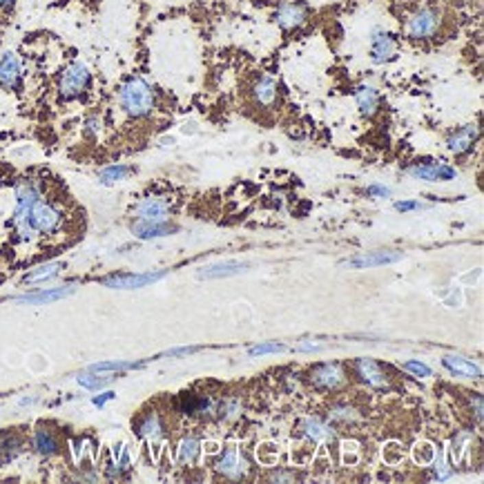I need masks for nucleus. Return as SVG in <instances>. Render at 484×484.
<instances>
[{"label":"nucleus","mask_w":484,"mask_h":484,"mask_svg":"<svg viewBox=\"0 0 484 484\" xmlns=\"http://www.w3.org/2000/svg\"><path fill=\"white\" fill-rule=\"evenodd\" d=\"M366 192H369V194H375V196H391V187H384V185H371Z\"/></svg>","instance_id":"nucleus-37"},{"label":"nucleus","mask_w":484,"mask_h":484,"mask_svg":"<svg viewBox=\"0 0 484 484\" xmlns=\"http://www.w3.org/2000/svg\"><path fill=\"white\" fill-rule=\"evenodd\" d=\"M119 105L132 119H143L154 110V92H152L148 80L139 76L130 78L119 92Z\"/></svg>","instance_id":"nucleus-2"},{"label":"nucleus","mask_w":484,"mask_h":484,"mask_svg":"<svg viewBox=\"0 0 484 484\" xmlns=\"http://www.w3.org/2000/svg\"><path fill=\"white\" fill-rule=\"evenodd\" d=\"M114 378H110V375H96V373H83V375H78V384L80 387H85V389H101L105 387V384H110Z\"/></svg>","instance_id":"nucleus-28"},{"label":"nucleus","mask_w":484,"mask_h":484,"mask_svg":"<svg viewBox=\"0 0 484 484\" xmlns=\"http://www.w3.org/2000/svg\"><path fill=\"white\" fill-rule=\"evenodd\" d=\"M168 273L159 270V273H146V275H114L103 279V286L107 288H116V290H132V288H143V286H150L159 279H163Z\"/></svg>","instance_id":"nucleus-5"},{"label":"nucleus","mask_w":484,"mask_h":484,"mask_svg":"<svg viewBox=\"0 0 484 484\" xmlns=\"http://www.w3.org/2000/svg\"><path fill=\"white\" fill-rule=\"evenodd\" d=\"M275 18L284 30H295V27H301L306 23L308 9L303 3H297V0H284V3L277 7Z\"/></svg>","instance_id":"nucleus-7"},{"label":"nucleus","mask_w":484,"mask_h":484,"mask_svg":"<svg viewBox=\"0 0 484 484\" xmlns=\"http://www.w3.org/2000/svg\"><path fill=\"white\" fill-rule=\"evenodd\" d=\"M62 212L49 201H38L32 203V208L27 210L23 217H14V226L21 241H34L36 235H54L62 228Z\"/></svg>","instance_id":"nucleus-1"},{"label":"nucleus","mask_w":484,"mask_h":484,"mask_svg":"<svg viewBox=\"0 0 484 484\" xmlns=\"http://www.w3.org/2000/svg\"><path fill=\"white\" fill-rule=\"evenodd\" d=\"M476 141H478V125H467V128L455 132L446 146H449V150L455 152V154H464V152H469L473 148Z\"/></svg>","instance_id":"nucleus-14"},{"label":"nucleus","mask_w":484,"mask_h":484,"mask_svg":"<svg viewBox=\"0 0 484 484\" xmlns=\"http://www.w3.org/2000/svg\"><path fill=\"white\" fill-rule=\"evenodd\" d=\"M217 471L228 478H235V480L244 476V460L239 458L237 449H228L226 453H223V458L217 462Z\"/></svg>","instance_id":"nucleus-17"},{"label":"nucleus","mask_w":484,"mask_h":484,"mask_svg":"<svg viewBox=\"0 0 484 484\" xmlns=\"http://www.w3.org/2000/svg\"><path fill=\"white\" fill-rule=\"evenodd\" d=\"M319 348V344H301V346H297V351H317Z\"/></svg>","instance_id":"nucleus-40"},{"label":"nucleus","mask_w":484,"mask_h":484,"mask_svg":"<svg viewBox=\"0 0 484 484\" xmlns=\"http://www.w3.org/2000/svg\"><path fill=\"white\" fill-rule=\"evenodd\" d=\"M408 174L419 178V181H451V178L458 176L455 168L446 165V163H437V161H431V163H417L408 168Z\"/></svg>","instance_id":"nucleus-6"},{"label":"nucleus","mask_w":484,"mask_h":484,"mask_svg":"<svg viewBox=\"0 0 484 484\" xmlns=\"http://www.w3.org/2000/svg\"><path fill=\"white\" fill-rule=\"evenodd\" d=\"M170 212V203L161 196H148L137 205V219L143 221H165Z\"/></svg>","instance_id":"nucleus-11"},{"label":"nucleus","mask_w":484,"mask_h":484,"mask_svg":"<svg viewBox=\"0 0 484 484\" xmlns=\"http://www.w3.org/2000/svg\"><path fill=\"white\" fill-rule=\"evenodd\" d=\"M333 417L348 419V417H351V411H348V408H335V411H333Z\"/></svg>","instance_id":"nucleus-39"},{"label":"nucleus","mask_w":484,"mask_h":484,"mask_svg":"<svg viewBox=\"0 0 484 484\" xmlns=\"http://www.w3.org/2000/svg\"><path fill=\"white\" fill-rule=\"evenodd\" d=\"M393 51H395V41L391 38L389 32L384 30H375L373 34V41H371V56H373V62H384L393 56Z\"/></svg>","instance_id":"nucleus-13"},{"label":"nucleus","mask_w":484,"mask_h":484,"mask_svg":"<svg viewBox=\"0 0 484 484\" xmlns=\"http://www.w3.org/2000/svg\"><path fill=\"white\" fill-rule=\"evenodd\" d=\"M357 373H360V378L366 382V384H371V387H378L382 389L384 384H387V380H384V373L378 364H375L373 360H357Z\"/></svg>","instance_id":"nucleus-18"},{"label":"nucleus","mask_w":484,"mask_h":484,"mask_svg":"<svg viewBox=\"0 0 484 484\" xmlns=\"http://www.w3.org/2000/svg\"><path fill=\"white\" fill-rule=\"evenodd\" d=\"M178 228L172 226L168 219L165 221H143V219H137L132 223V235L137 237V239H143V241H148V239H159V237H168V235H172V232H176Z\"/></svg>","instance_id":"nucleus-9"},{"label":"nucleus","mask_w":484,"mask_h":484,"mask_svg":"<svg viewBox=\"0 0 484 484\" xmlns=\"http://www.w3.org/2000/svg\"><path fill=\"white\" fill-rule=\"evenodd\" d=\"M404 259L402 253H395V250H375V253H366L360 257L346 259L342 262V266L346 268H375V266H389V264H397Z\"/></svg>","instance_id":"nucleus-8"},{"label":"nucleus","mask_w":484,"mask_h":484,"mask_svg":"<svg viewBox=\"0 0 484 484\" xmlns=\"http://www.w3.org/2000/svg\"><path fill=\"white\" fill-rule=\"evenodd\" d=\"M21 60H18L14 51H5L3 58H0V85L5 89H16L21 85Z\"/></svg>","instance_id":"nucleus-10"},{"label":"nucleus","mask_w":484,"mask_h":484,"mask_svg":"<svg viewBox=\"0 0 484 484\" xmlns=\"http://www.w3.org/2000/svg\"><path fill=\"white\" fill-rule=\"evenodd\" d=\"M310 378L321 389H337L339 384H344V371L337 364H321L310 373Z\"/></svg>","instance_id":"nucleus-12"},{"label":"nucleus","mask_w":484,"mask_h":484,"mask_svg":"<svg viewBox=\"0 0 484 484\" xmlns=\"http://www.w3.org/2000/svg\"><path fill=\"white\" fill-rule=\"evenodd\" d=\"M435 476L437 480H446L451 476V469H446V462H444V455L437 451V462H435Z\"/></svg>","instance_id":"nucleus-33"},{"label":"nucleus","mask_w":484,"mask_h":484,"mask_svg":"<svg viewBox=\"0 0 484 484\" xmlns=\"http://www.w3.org/2000/svg\"><path fill=\"white\" fill-rule=\"evenodd\" d=\"M476 415L478 419H482V397H476Z\"/></svg>","instance_id":"nucleus-41"},{"label":"nucleus","mask_w":484,"mask_h":484,"mask_svg":"<svg viewBox=\"0 0 484 484\" xmlns=\"http://www.w3.org/2000/svg\"><path fill=\"white\" fill-rule=\"evenodd\" d=\"M110 400H114V393H103L101 397H94V404L96 406H103L105 402H110Z\"/></svg>","instance_id":"nucleus-38"},{"label":"nucleus","mask_w":484,"mask_h":484,"mask_svg":"<svg viewBox=\"0 0 484 484\" xmlns=\"http://www.w3.org/2000/svg\"><path fill=\"white\" fill-rule=\"evenodd\" d=\"M355 98H357V107H360V110L364 112V114H375V110H378V105H380V96H378V92H375L373 87H360L357 89V94H355Z\"/></svg>","instance_id":"nucleus-22"},{"label":"nucleus","mask_w":484,"mask_h":484,"mask_svg":"<svg viewBox=\"0 0 484 484\" xmlns=\"http://www.w3.org/2000/svg\"><path fill=\"white\" fill-rule=\"evenodd\" d=\"M16 0H0V9H12Z\"/></svg>","instance_id":"nucleus-43"},{"label":"nucleus","mask_w":484,"mask_h":484,"mask_svg":"<svg viewBox=\"0 0 484 484\" xmlns=\"http://www.w3.org/2000/svg\"><path fill=\"white\" fill-rule=\"evenodd\" d=\"M74 292L71 286H65V288H51V290H41V292H32V295H21L16 297V301L23 303H49V301H58L62 297H69Z\"/></svg>","instance_id":"nucleus-16"},{"label":"nucleus","mask_w":484,"mask_h":484,"mask_svg":"<svg viewBox=\"0 0 484 484\" xmlns=\"http://www.w3.org/2000/svg\"><path fill=\"white\" fill-rule=\"evenodd\" d=\"M21 449H23V440L18 435H12V433L0 435V464L12 462L16 455L21 453Z\"/></svg>","instance_id":"nucleus-21"},{"label":"nucleus","mask_w":484,"mask_h":484,"mask_svg":"<svg viewBox=\"0 0 484 484\" xmlns=\"http://www.w3.org/2000/svg\"><path fill=\"white\" fill-rule=\"evenodd\" d=\"M85 128H87V134H96L98 130H101V121H98L96 116H89V119L85 121Z\"/></svg>","instance_id":"nucleus-36"},{"label":"nucleus","mask_w":484,"mask_h":484,"mask_svg":"<svg viewBox=\"0 0 484 484\" xmlns=\"http://www.w3.org/2000/svg\"><path fill=\"white\" fill-rule=\"evenodd\" d=\"M440 27V14L435 9H419L406 23V34L411 38H431Z\"/></svg>","instance_id":"nucleus-4"},{"label":"nucleus","mask_w":484,"mask_h":484,"mask_svg":"<svg viewBox=\"0 0 484 484\" xmlns=\"http://www.w3.org/2000/svg\"><path fill=\"white\" fill-rule=\"evenodd\" d=\"M395 208L400 212H408V210H419V208H422V203H419V201H397Z\"/></svg>","instance_id":"nucleus-35"},{"label":"nucleus","mask_w":484,"mask_h":484,"mask_svg":"<svg viewBox=\"0 0 484 484\" xmlns=\"http://www.w3.org/2000/svg\"><path fill=\"white\" fill-rule=\"evenodd\" d=\"M442 362L449 371L464 375V378H480L482 375V371L471 360H464V357H458V355H446Z\"/></svg>","instance_id":"nucleus-19"},{"label":"nucleus","mask_w":484,"mask_h":484,"mask_svg":"<svg viewBox=\"0 0 484 484\" xmlns=\"http://www.w3.org/2000/svg\"><path fill=\"white\" fill-rule=\"evenodd\" d=\"M404 369L411 371L413 375H417V378H431V369H428V366L422 364V362H406Z\"/></svg>","instance_id":"nucleus-32"},{"label":"nucleus","mask_w":484,"mask_h":484,"mask_svg":"<svg viewBox=\"0 0 484 484\" xmlns=\"http://www.w3.org/2000/svg\"><path fill=\"white\" fill-rule=\"evenodd\" d=\"M34 449L41 455H54L58 451V440L49 428H36L34 433Z\"/></svg>","instance_id":"nucleus-20"},{"label":"nucleus","mask_w":484,"mask_h":484,"mask_svg":"<svg viewBox=\"0 0 484 484\" xmlns=\"http://www.w3.org/2000/svg\"><path fill=\"white\" fill-rule=\"evenodd\" d=\"M196 455H199V442H196L194 437H185L181 442V449H178V460L185 464V462H192Z\"/></svg>","instance_id":"nucleus-29"},{"label":"nucleus","mask_w":484,"mask_h":484,"mask_svg":"<svg viewBox=\"0 0 484 484\" xmlns=\"http://www.w3.org/2000/svg\"><path fill=\"white\" fill-rule=\"evenodd\" d=\"M419 449H422V453L415 451V458H417L419 462H428V460H433L435 451L431 449V444H422V446H419Z\"/></svg>","instance_id":"nucleus-34"},{"label":"nucleus","mask_w":484,"mask_h":484,"mask_svg":"<svg viewBox=\"0 0 484 484\" xmlns=\"http://www.w3.org/2000/svg\"><path fill=\"white\" fill-rule=\"evenodd\" d=\"M139 433L143 437H148V440H159L161 435H163V428H161V419L159 415L150 413L148 417H143V422L139 426Z\"/></svg>","instance_id":"nucleus-25"},{"label":"nucleus","mask_w":484,"mask_h":484,"mask_svg":"<svg viewBox=\"0 0 484 484\" xmlns=\"http://www.w3.org/2000/svg\"><path fill=\"white\" fill-rule=\"evenodd\" d=\"M303 428H306V433L312 437V440H324V437L328 435L326 424H321L319 419H306V424H303Z\"/></svg>","instance_id":"nucleus-30"},{"label":"nucleus","mask_w":484,"mask_h":484,"mask_svg":"<svg viewBox=\"0 0 484 484\" xmlns=\"http://www.w3.org/2000/svg\"><path fill=\"white\" fill-rule=\"evenodd\" d=\"M132 174V168L128 165H110L98 172V181L103 185H112V183H119L123 178H128Z\"/></svg>","instance_id":"nucleus-24"},{"label":"nucleus","mask_w":484,"mask_h":484,"mask_svg":"<svg viewBox=\"0 0 484 484\" xmlns=\"http://www.w3.org/2000/svg\"><path fill=\"white\" fill-rule=\"evenodd\" d=\"M141 364H134V362H101V364H94L89 366L92 373H119V371H130V369H139Z\"/></svg>","instance_id":"nucleus-27"},{"label":"nucleus","mask_w":484,"mask_h":484,"mask_svg":"<svg viewBox=\"0 0 484 484\" xmlns=\"http://www.w3.org/2000/svg\"><path fill=\"white\" fill-rule=\"evenodd\" d=\"M89 85V69L83 65V62H69L65 67V71L60 74L58 80V89L62 98H76L87 89Z\"/></svg>","instance_id":"nucleus-3"},{"label":"nucleus","mask_w":484,"mask_h":484,"mask_svg":"<svg viewBox=\"0 0 484 484\" xmlns=\"http://www.w3.org/2000/svg\"><path fill=\"white\" fill-rule=\"evenodd\" d=\"M248 264H239V262H226V264H214L208 268H201L196 277L199 279H219V277H232L239 273H246Z\"/></svg>","instance_id":"nucleus-15"},{"label":"nucleus","mask_w":484,"mask_h":484,"mask_svg":"<svg viewBox=\"0 0 484 484\" xmlns=\"http://www.w3.org/2000/svg\"><path fill=\"white\" fill-rule=\"evenodd\" d=\"M60 268H62L60 264H45V266H41V268H36L34 273L27 275V277H25V284H36V281L49 279V277L58 275Z\"/></svg>","instance_id":"nucleus-26"},{"label":"nucleus","mask_w":484,"mask_h":484,"mask_svg":"<svg viewBox=\"0 0 484 484\" xmlns=\"http://www.w3.org/2000/svg\"><path fill=\"white\" fill-rule=\"evenodd\" d=\"M255 98L262 105H273L277 98V85L273 78H259L255 85Z\"/></svg>","instance_id":"nucleus-23"},{"label":"nucleus","mask_w":484,"mask_h":484,"mask_svg":"<svg viewBox=\"0 0 484 484\" xmlns=\"http://www.w3.org/2000/svg\"><path fill=\"white\" fill-rule=\"evenodd\" d=\"M295 476H288V473H275L273 480H292Z\"/></svg>","instance_id":"nucleus-42"},{"label":"nucleus","mask_w":484,"mask_h":484,"mask_svg":"<svg viewBox=\"0 0 484 484\" xmlns=\"http://www.w3.org/2000/svg\"><path fill=\"white\" fill-rule=\"evenodd\" d=\"M286 346L284 344H277V342H270V344H259V346H253L250 348V355H266V353H284Z\"/></svg>","instance_id":"nucleus-31"}]
</instances>
